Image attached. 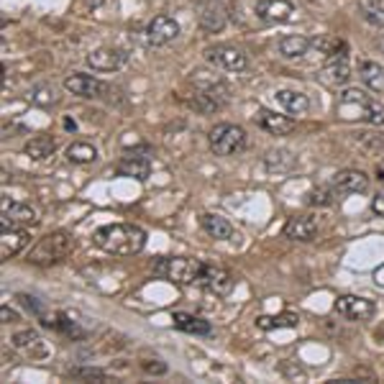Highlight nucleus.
<instances>
[{"label":"nucleus","instance_id":"f257e3e1","mask_svg":"<svg viewBox=\"0 0 384 384\" xmlns=\"http://www.w3.org/2000/svg\"><path fill=\"white\" fill-rule=\"evenodd\" d=\"M95 246L113 256H136L146 246V231L136 223H110L92 234Z\"/></svg>","mask_w":384,"mask_h":384},{"label":"nucleus","instance_id":"f03ea898","mask_svg":"<svg viewBox=\"0 0 384 384\" xmlns=\"http://www.w3.org/2000/svg\"><path fill=\"white\" fill-rule=\"evenodd\" d=\"M335 113L341 121H361V123L369 125H384V105L359 87H346L338 95Z\"/></svg>","mask_w":384,"mask_h":384},{"label":"nucleus","instance_id":"7ed1b4c3","mask_svg":"<svg viewBox=\"0 0 384 384\" xmlns=\"http://www.w3.org/2000/svg\"><path fill=\"white\" fill-rule=\"evenodd\" d=\"M72 251H75V236L67 231H57V234H46L34 249L28 251V261L46 267V264L67 259Z\"/></svg>","mask_w":384,"mask_h":384},{"label":"nucleus","instance_id":"20e7f679","mask_svg":"<svg viewBox=\"0 0 384 384\" xmlns=\"http://www.w3.org/2000/svg\"><path fill=\"white\" fill-rule=\"evenodd\" d=\"M202 272H205V264H202L200 259H184V256L162 259L154 264V274L164 277V279L180 284V287H187V284H192V282H200Z\"/></svg>","mask_w":384,"mask_h":384},{"label":"nucleus","instance_id":"39448f33","mask_svg":"<svg viewBox=\"0 0 384 384\" xmlns=\"http://www.w3.org/2000/svg\"><path fill=\"white\" fill-rule=\"evenodd\" d=\"M208 141L218 157H236L246 149V131L234 123H218L210 128Z\"/></svg>","mask_w":384,"mask_h":384},{"label":"nucleus","instance_id":"423d86ee","mask_svg":"<svg viewBox=\"0 0 384 384\" xmlns=\"http://www.w3.org/2000/svg\"><path fill=\"white\" fill-rule=\"evenodd\" d=\"M205 59H208L210 64H216V67H223L228 72H243V69L249 67V57L243 54L241 49H236V46H208V49L202 51Z\"/></svg>","mask_w":384,"mask_h":384},{"label":"nucleus","instance_id":"0eeeda50","mask_svg":"<svg viewBox=\"0 0 384 384\" xmlns=\"http://www.w3.org/2000/svg\"><path fill=\"white\" fill-rule=\"evenodd\" d=\"M335 310L338 315L349 317V320H359V323H367L372 320L376 313L374 302L367 300V297H359V295H343L335 300Z\"/></svg>","mask_w":384,"mask_h":384},{"label":"nucleus","instance_id":"6e6552de","mask_svg":"<svg viewBox=\"0 0 384 384\" xmlns=\"http://www.w3.org/2000/svg\"><path fill=\"white\" fill-rule=\"evenodd\" d=\"M254 13H256V18L267 21V24H287V21L295 18L297 8L290 0H256Z\"/></svg>","mask_w":384,"mask_h":384},{"label":"nucleus","instance_id":"1a4fd4ad","mask_svg":"<svg viewBox=\"0 0 384 384\" xmlns=\"http://www.w3.org/2000/svg\"><path fill=\"white\" fill-rule=\"evenodd\" d=\"M180 36V24L172 16H154L146 26V42L151 46H164V44L175 42Z\"/></svg>","mask_w":384,"mask_h":384},{"label":"nucleus","instance_id":"9d476101","mask_svg":"<svg viewBox=\"0 0 384 384\" xmlns=\"http://www.w3.org/2000/svg\"><path fill=\"white\" fill-rule=\"evenodd\" d=\"M64 90H69L77 98H103L108 92V85L92 75H82V72H72L64 80Z\"/></svg>","mask_w":384,"mask_h":384},{"label":"nucleus","instance_id":"9b49d317","mask_svg":"<svg viewBox=\"0 0 384 384\" xmlns=\"http://www.w3.org/2000/svg\"><path fill=\"white\" fill-rule=\"evenodd\" d=\"M349 46L338 49L335 54L328 57V64L323 69V82L331 85V87H338V85H346L351 77V67H349Z\"/></svg>","mask_w":384,"mask_h":384},{"label":"nucleus","instance_id":"f8f14e48","mask_svg":"<svg viewBox=\"0 0 384 384\" xmlns=\"http://www.w3.org/2000/svg\"><path fill=\"white\" fill-rule=\"evenodd\" d=\"M125 54L123 49H113V46H103V49H95L87 54V64H90L95 72H116L125 64Z\"/></svg>","mask_w":384,"mask_h":384},{"label":"nucleus","instance_id":"ddd939ff","mask_svg":"<svg viewBox=\"0 0 384 384\" xmlns=\"http://www.w3.org/2000/svg\"><path fill=\"white\" fill-rule=\"evenodd\" d=\"M202 284H205V290L218 297H226L231 295L234 290V274L223 267H213V264H205V272H202Z\"/></svg>","mask_w":384,"mask_h":384},{"label":"nucleus","instance_id":"4468645a","mask_svg":"<svg viewBox=\"0 0 384 384\" xmlns=\"http://www.w3.org/2000/svg\"><path fill=\"white\" fill-rule=\"evenodd\" d=\"M284 238L290 241H313L317 234V220L313 216H295L284 223Z\"/></svg>","mask_w":384,"mask_h":384},{"label":"nucleus","instance_id":"2eb2a0df","mask_svg":"<svg viewBox=\"0 0 384 384\" xmlns=\"http://www.w3.org/2000/svg\"><path fill=\"white\" fill-rule=\"evenodd\" d=\"M198 21H200V28L205 34H218V31H223V26H226V10H223V6L216 3V0H205L200 6Z\"/></svg>","mask_w":384,"mask_h":384},{"label":"nucleus","instance_id":"dca6fc26","mask_svg":"<svg viewBox=\"0 0 384 384\" xmlns=\"http://www.w3.org/2000/svg\"><path fill=\"white\" fill-rule=\"evenodd\" d=\"M256 123L267 131V134L272 136H287L295 131V121L287 116H279V113H272V110L261 108L259 113H256Z\"/></svg>","mask_w":384,"mask_h":384},{"label":"nucleus","instance_id":"f3484780","mask_svg":"<svg viewBox=\"0 0 384 384\" xmlns=\"http://www.w3.org/2000/svg\"><path fill=\"white\" fill-rule=\"evenodd\" d=\"M36 223V210L26 202H10L8 208H3V228H16V226H34Z\"/></svg>","mask_w":384,"mask_h":384},{"label":"nucleus","instance_id":"a211bd4d","mask_svg":"<svg viewBox=\"0 0 384 384\" xmlns=\"http://www.w3.org/2000/svg\"><path fill=\"white\" fill-rule=\"evenodd\" d=\"M333 187L338 192H367L369 177L361 169H343L333 175Z\"/></svg>","mask_w":384,"mask_h":384},{"label":"nucleus","instance_id":"6ab92c4d","mask_svg":"<svg viewBox=\"0 0 384 384\" xmlns=\"http://www.w3.org/2000/svg\"><path fill=\"white\" fill-rule=\"evenodd\" d=\"M190 82L195 85V90H202V92H210L213 98H218V101L226 103V82L220 80L218 75H210V72H205V69H195L190 77Z\"/></svg>","mask_w":384,"mask_h":384},{"label":"nucleus","instance_id":"aec40b11","mask_svg":"<svg viewBox=\"0 0 384 384\" xmlns=\"http://www.w3.org/2000/svg\"><path fill=\"white\" fill-rule=\"evenodd\" d=\"M28 241H31V236L24 228H3V234H0V256L3 259L16 256Z\"/></svg>","mask_w":384,"mask_h":384},{"label":"nucleus","instance_id":"412c9836","mask_svg":"<svg viewBox=\"0 0 384 384\" xmlns=\"http://www.w3.org/2000/svg\"><path fill=\"white\" fill-rule=\"evenodd\" d=\"M274 98L284 113H290V116H305L310 110V98L300 90H277Z\"/></svg>","mask_w":384,"mask_h":384},{"label":"nucleus","instance_id":"4be33fe9","mask_svg":"<svg viewBox=\"0 0 384 384\" xmlns=\"http://www.w3.org/2000/svg\"><path fill=\"white\" fill-rule=\"evenodd\" d=\"M200 226L205 228V234L218 238V241H231V238L236 236L234 226H231L223 216H218V213H202Z\"/></svg>","mask_w":384,"mask_h":384},{"label":"nucleus","instance_id":"5701e85b","mask_svg":"<svg viewBox=\"0 0 384 384\" xmlns=\"http://www.w3.org/2000/svg\"><path fill=\"white\" fill-rule=\"evenodd\" d=\"M310 46H313V39L300 36V34H290V36H282V39H279L277 51H279L284 59H300L308 54Z\"/></svg>","mask_w":384,"mask_h":384},{"label":"nucleus","instance_id":"b1692460","mask_svg":"<svg viewBox=\"0 0 384 384\" xmlns=\"http://www.w3.org/2000/svg\"><path fill=\"white\" fill-rule=\"evenodd\" d=\"M116 169L121 177H134V180H139V182L149 180V175H151V164L146 157H123L121 162H118Z\"/></svg>","mask_w":384,"mask_h":384},{"label":"nucleus","instance_id":"393cba45","mask_svg":"<svg viewBox=\"0 0 384 384\" xmlns=\"http://www.w3.org/2000/svg\"><path fill=\"white\" fill-rule=\"evenodd\" d=\"M26 157L34 159V162H42V159H49L54 151H57V141L51 136H34L31 141H26L24 146Z\"/></svg>","mask_w":384,"mask_h":384},{"label":"nucleus","instance_id":"a878e982","mask_svg":"<svg viewBox=\"0 0 384 384\" xmlns=\"http://www.w3.org/2000/svg\"><path fill=\"white\" fill-rule=\"evenodd\" d=\"M359 75L369 90L384 92V67L376 62H359Z\"/></svg>","mask_w":384,"mask_h":384},{"label":"nucleus","instance_id":"bb28decb","mask_svg":"<svg viewBox=\"0 0 384 384\" xmlns=\"http://www.w3.org/2000/svg\"><path fill=\"white\" fill-rule=\"evenodd\" d=\"M175 326L184 333H195V335H210V323L202 320L198 315H187V313H175Z\"/></svg>","mask_w":384,"mask_h":384},{"label":"nucleus","instance_id":"cd10ccee","mask_svg":"<svg viewBox=\"0 0 384 384\" xmlns=\"http://www.w3.org/2000/svg\"><path fill=\"white\" fill-rule=\"evenodd\" d=\"M67 159L72 164H92L98 159V149L92 143H85V141H75L67 146Z\"/></svg>","mask_w":384,"mask_h":384},{"label":"nucleus","instance_id":"c85d7f7f","mask_svg":"<svg viewBox=\"0 0 384 384\" xmlns=\"http://www.w3.org/2000/svg\"><path fill=\"white\" fill-rule=\"evenodd\" d=\"M300 317L295 313H282V315H261L256 317V326L261 331H274V328H297Z\"/></svg>","mask_w":384,"mask_h":384},{"label":"nucleus","instance_id":"c756f323","mask_svg":"<svg viewBox=\"0 0 384 384\" xmlns=\"http://www.w3.org/2000/svg\"><path fill=\"white\" fill-rule=\"evenodd\" d=\"M361 18L372 26H384V3L382 0H359Z\"/></svg>","mask_w":384,"mask_h":384},{"label":"nucleus","instance_id":"7c9ffc66","mask_svg":"<svg viewBox=\"0 0 384 384\" xmlns=\"http://www.w3.org/2000/svg\"><path fill=\"white\" fill-rule=\"evenodd\" d=\"M187 105H190V108H195L198 113H216L218 108H223V101L213 98L210 92L195 90V95H192L190 101H187Z\"/></svg>","mask_w":384,"mask_h":384},{"label":"nucleus","instance_id":"2f4dec72","mask_svg":"<svg viewBox=\"0 0 384 384\" xmlns=\"http://www.w3.org/2000/svg\"><path fill=\"white\" fill-rule=\"evenodd\" d=\"M54 328H57V331H62L64 335H72V338H85V331L77 326L75 320H69L67 313H59L57 320H54Z\"/></svg>","mask_w":384,"mask_h":384},{"label":"nucleus","instance_id":"473e14b6","mask_svg":"<svg viewBox=\"0 0 384 384\" xmlns=\"http://www.w3.org/2000/svg\"><path fill=\"white\" fill-rule=\"evenodd\" d=\"M72 379H87V382H105L108 374L103 369H95V367H77V369H69L67 372Z\"/></svg>","mask_w":384,"mask_h":384},{"label":"nucleus","instance_id":"72a5a7b5","mask_svg":"<svg viewBox=\"0 0 384 384\" xmlns=\"http://www.w3.org/2000/svg\"><path fill=\"white\" fill-rule=\"evenodd\" d=\"M335 200V192L331 187H317V190L308 192V202L310 205H317V208H328V205H333Z\"/></svg>","mask_w":384,"mask_h":384},{"label":"nucleus","instance_id":"f704fd0d","mask_svg":"<svg viewBox=\"0 0 384 384\" xmlns=\"http://www.w3.org/2000/svg\"><path fill=\"white\" fill-rule=\"evenodd\" d=\"M13 343H16L18 349L31 351L34 346H42V338H39V333H36V331H21V333L13 335Z\"/></svg>","mask_w":384,"mask_h":384},{"label":"nucleus","instance_id":"c9c22d12","mask_svg":"<svg viewBox=\"0 0 384 384\" xmlns=\"http://www.w3.org/2000/svg\"><path fill=\"white\" fill-rule=\"evenodd\" d=\"M141 369L146 372V374H157V376L167 374V364H164V361H159V359H143Z\"/></svg>","mask_w":384,"mask_h":384},{"label":"nucleus","instance_id":"e433bc0d","mask_svg":"<svg viewBox=\"0 0 384 384\" xmlns=\"http://www.w3.org/2000/svg\"><path fill=\"white\" fill-rule=\"evenodd\" d=\"M34 103H39V105L54 103V90H51V87H36V90H34Z\"/></svg>","mask_w":384,"mask_h":384},{"label":"nucleus","instance_id":"4c0bfd02","mask_svg":"<svg viewBox=\"0 0 384 384\" xmlns=\"http://www.w3.org/2000/svg\"><path fill=\"white\" fill-rule=\"evenodd\" d=\"M0 315H3V323H18V320H21L18 313H13L8 305H3V308H0Z\"/></svg>","mask_w":384,"mask_h":384},{"label":"nucleus","instance_id":"58836bf2","mask_svg":"<svg viewBox=\"0 0 384 384\" xmlns=\"http://www.w3.org/2000/svg\"><path fill=\"white\" fill-rule=\"evenodd\" d=\"M372 210H374L379 218H384V195H376L374 200H372Z\"/></svg>","mask_w":384,"mask_h":384},{"label":"nucleus","instance_id":"ea45409f","mask_svg":"<svg viewBox=\"0 0 384 384\" xmlns=\"http://www.w3.org/2000/svg\"><path fill=\"white\" fill-rule=\"evenodd\" d=\"M374 282L379 284V287H384V264L374 272Z\"/></svg>","mask_w":384,"mask_h":384}]
</instances>
